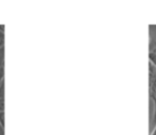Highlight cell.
Returning a JSON list of instances; mask_svg holds the SVG:
<instances>
[{
  "instance_id": "cell-1",
  "label": "cell",
  "mask_w": 156,
  "mask_h": 135,
  "mask_svg": "<svg viewBox=\"0 0 156 135\" xmlns=\"http://www.w3.org/2000/svg\"><path fill=\"white\" fill-rule=\"evenodd\" d=\"M149 90H150V98L153 101L156 100V77L149 81Z\"/></svg>"
},
{
  "instance_id": "cell-2",
  "label": "cell",
  "mask_w": 156,
  "mask_h": 135,
  "mask_svg": "<svg viewBox=\"0 0 156 135\" xmlns=\"http://www.w3.org/2000/svg\"><path fill=\"white\" fill-rule=\"evenodd\" d=\"M5 46V26L0 25V48Z\"/></svg>"
},
{
  "instance_id": "cell-3",
  "label": "cell",
  "mask_w": 156,
  "mask_h": 135,
  "mask_svg": "<svg viewBox=\"0 0 156 135\" xmlns=\"http://www.w3.org/2000/svg\"><path fill=\"white\" fill-rule=\"evenodd\" d=\"M5 67V46L0 48V68Z\"/></svg>"
},
{
  "instance_id": "cell-4",
  "label": "cell",
  "mask_w": 156,
  "mask_h": 135,
  "mask_svg": "<svg viewBox=\"0 0 156 135\" xmlns=\"http://www.w3.org/2000/svg\"><path fill=\"white\" fill-rule=\"evenodd\" d=\"M149 60H150V63H151L153 67L156 68V54L150 52L149 53Z\"/></svg>"
},
{
  "instance_id": "cell-5",
  "label": "cell",
  "mask_w": 156,
  "mask_h": 135,
  "mask_svg": "<svg viewBox=\"0 0 156 135\" xmlns=\"http://www.w3.org/2000/svg\"><path fill=\"white\" fill-rule=\"evenodd\" d=\"M5 99V82H1L0 84V100Z\"/></svg>"
},
{
  "instance_id": "cell-6",
  "label": "cell",
  "mask_w": 156,
  "mask_h": 135,
  "mask_svg": "<svg viewBox=\"0 0 156 135\" xmlns=\"http://www.w3.org/2000/svg\"><path fill=\"white\" fill-rule=\"evenodd\" d=\"M150 52H152V53H154V54H156V41H154V40H152V41H151Z\"/></svg>"
},
{
  "instance_id": "cell-7",
  "label": "cell",
  "mask_w": 156,
  "mask_h": 135,
  "mask_svg": "<svg viewBox=\"0 0 156 135\" xmlns=\"http://www.w3.org/2000/svg\"><path fill=\"white\" fill-rule=\"evenodd\" d=\"M3 78H5V67L0 68V83L3 82Z\"/></svg>"
},
{
  "instance_id": "cell-8",
  "label": "cell",
  "mask_w": 156,
  "mask_h": 135,
  "mask_svg": "<svg viewBox=\"0 0 156 135\" xmlns=\"http://www.w3.org/2000/svg\"><path fill=\"white\" fill-rule=\"evenodd\" d=\"M154 102V117H153V126L156 124V100Z\"/></svg>"
},
{
  "instance_id": "cell-9",
  "label": "cell",
  "mask_w": 156,
  "mask_h": 135,
  "mask_svg": "<svg viewBox=\"0 0 156 135\" xmlns=\"http://www.w3.org/2000/svg\"><path fill=\"white\" fill-rule=\"evenodd\" d=\"M0 123L5 126V111H0Z\"/></svg>"
},
{
  "instance_id": "cell-10",
  "label": "cell",
  "mask_w": 156,
  "mask_h": 135,
  "mask_svg": "<svg viewBox=\"0 0 156 135\" xmlns=\"http://www.w3.org/2000/svg\"><path fill=\"white\" fill-rule=\"evenodd\" d=\"M0 111H5V99L0 100Z\"/></svg>"
},
{
  "instance_id": "cell-11",
  "label": "cell",
  "mask_w": 156,
  "mask_h": 135,
  "mask_svg": "<svg viewBox=\"0 0 156 135\" xmlns=\"http://www.w3.org/2000/svg\"><path fill=\"white\" fill-rule=\"evenodd\" d=\"M0 135H5V126L0 123Z\"/></svg>"
},
{
  "instance_id": "cell-12",
  "label": "cell",
  "mask_w": 156,
  "mask_h": 135,
  "mask_svg": "<svg viewBox=\"0 0 156 135\" xmlns=\"http://www.w3.org/2000/svg\"><path fill=\"white\" fill-rule=\"evenodd\" d=\"M150 135H156V124L154 126V129H153V131L151 132V134Z\"/></svg>"
}]
</instances>
